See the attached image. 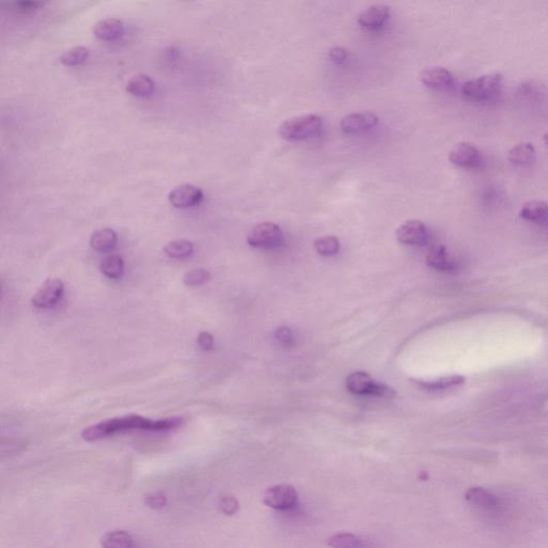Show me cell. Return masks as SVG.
<instances>
[{"label":"cell","mask_w":548,"mask_h":548,"mask_svg":"<svg viewBox=\"0 0 548 548\" xmlns=\"http://www.w3.org/2000/svg\"><path fill=\"white\" fill-rule=\"evenodd\" d=\"M182 423V419L171 418L164 420H150L137 414L118 417L91 425L81 432V438L85 442H96L109 436L126 433L131 431L166 432L177 429Z\"/></svg>","instance_id":"6da1fadb"},{"label":"cell","mask_w":548,"mask_h":548,"mask_svg":"<svg viewBox=\"0 0 548 548\" xmlns=\"http://www.w3.org/2000/svg\"><path fill=\"white\" fill-rule=\"evenodd\" d=\"M465 499L477 513L489 521H502L509 512L506 500L484 487H472L468 489Z\"/></svg>","instance_id":"7a4b0ae2"},{"label":"cell","mask_w":548,"mask_h":548,"mask_svg":"<svg viewBox=\"0 0 548 548\" xmlns=\"http://www.w3.org/2000/svg\"><path fill=\"white\" fill-rule=\"evenodd\" d=\"M324 128V119L320 116L307 114L289 118L279 126V134L288 141H304L319 134Z\"/></svg>","instance_id":"3957f363"},{"label":"cell","mask_w":548,"mask_h":548,"mask_svg":"<svg viewBox=\"0 0 548 548\" xmlns=\"http://www.w3.org/2000/svg\"><path fill=\"white\" fill-rule=\"evenodd\" d=\"M502 86L500 73H489L464 83L462 92L472 101H489L499 94Z\"/></svg>","instance_id":"277c9868"},{"label":"cell","mask_w":548,"mask_h":548,"mask_svg":"<svg viewBox=\"0 0 548 548\" xmlns=\"http://www.w3.org/2000/svg\"><path fill=\"white\" fill-rule=\"evenodd\" d=\"M346 388L356 395L392 399L397 395L394 389L388 384L377 382L365 372H354L346 378Z\"/></svg>","instance_id":"5b68a950"},{"label":"cell","mask_w":548,"mask_h":548,"mask_svg":"<svg viewBox=\"0 0 548 548\" xmlns=\"http://www.w3.org/2000/svg\"><path fill=\"white\" fill-rule=\"evenodd\" d=\"M246 241L253 248H277L284 244L283 231L274 223H261L251 229L246 237Z\"/></svg>","instance_id":"8992f818"},{"label":"cell","mask_w":548,"mask_h":548,"mask_svg":"<svg viewBox=\"0 0 548 548\" xmlns=\"http://www.w3.org/2000/svg\"><path fill=\"white\" fill-rule=\"evenodd\" d=\"M299 494L290 484H277L266 489L263 502L277 511H290L298 504Z\"/></svg>","instance_id":"52a82bcc"},{"label":"cell","mask_w":548,"mask_h":548,"mask_svg":"<svg viewBox=\"0 0 548 548\" xmlns=\"http://www.w3.org/2000/svg\"><path fill=\"white\" fill-rule=\"evenodd\" d=\"M64 292V282L58 277H49L34 292L31 298L32 305L38 309H51L57 304Z\"/></svg>","instance_id":"ba28073f"},{"label":"cell","mask_w":548,"mask_h":548,"mask_svg":"<svg viewBox=\"0 0 548 548\" xmlns=\"http://www.w3.org/2000/svg\"><path fill=\"white\" fill-rule=\"evenodd\" d=\"M397 241L406 246H424L429 241L427 225L419 220H409L399 225L397 229Z\"/></svg>","instance_id":"9c48e42d"},{"label":"cell","mask_w":548,"mask_h":548,"mask_svg":"<svg viewBox=\"0 0 548 548\" xmlns=\"http://www.w3.org/2000/svg\"><path fill=\"white\" fill-rule=\"evenodd\" d=\"M449 161L457 167L474 169L482 162L480 150L470 143H459L449 152Z\"/></svg>","instance_id":"30bf717a"},{"label":"cell","mask_w":548,"mask_h":548,"mask_svg":"<svg viewBox=\"0 0 548 548\" xmlns=\"http://www.w3.org/2000/svg\"><path fill=\"white\" fill-rule=\"evenodd\" d=\"M379 122V117L372 111H360L349 114L341 120L342 131L347 134H358L375 128Z\"/></svg>","instance_id":"8fae6325"},{"label":"cell","mask_w":548,"mask_h":548,"mask_svg":"<svg viewBox=\"0 0 548 548\" xmlns=\"http://www.w3.org/2000/svg\"><path fill=\"white\" fill-rule=\"evenodd\" d=\"M204 193L199 186L193 184H181L176 186L169 195V203L177 209H186L199 205L203 199Z\"/></svg>","instance_id":"7c38bea8"},{"label":"cell","mask_w":548,"mask_h":548,"mask_svg":"<svg viewBox=\"0 0 548 548\" xmlns=\"http://www.w3.org/2000/svg\"><path fill=\"white\" fill-rule=\"evenodd\" d=\"M429 267L442 272H454L459 269V261L442 244L433 246L427 256Z\"/></svg>","instance_id":"4fadbf2b"},{"label":"cell","mask_w":548,"mask_h":548,"mask_svg":"<svg viewBox=\"0 0 548 548\" xmlns=\"http://www.w3.org/2000/svg\"><path fill=\"white\" fill-rule=\"evenodd\" d=\"M390 8L384 4H376L365 9L358 17L361 27L369 30L380 29L388 21Z\"/></svg>","instance_id":"5bb4252c"},{"label":"cell","mask_w":548,"mask_h":548,"mask_svg":"<svg viewBox=\"0 0 548 548\" xmlns=\"http://www.w3.org/2000/svg\"><path fill=\"white\" fill-rule=\"evenodd\" d=\"M420 81L423 85L432 89L444 90L452 87L453 75L450 71L442 66H433L422 71L420 74Z\"/></svg>","instance_id":"9a60e30c"},{"label":"cell","mask_w":548,"mask_h":548,"mask_svg":"<svg viewBox=\"0 0 548 548\" xmlns=\"http://www.w3.org/2000/svg\"><path fill=\"white\" fill-rule=\"evenodd\" d=\"M124 31V24L119 19H105L94 25V34L103 41H113L120 38Z\"/></svg>","instance_id":"2e32d148"},{"label":"cell","mask_w":548,"mask_h":548,"mask_svg":"<svg viewBox=\"0 0 548 548\" xmlns=\"http://www.w3.org/2000/svg\"><path fill=\"white\" fill-rule=\"evenodd\" d=\"M118 236L111 229H98L90 237L89 244L94 251L107 253L117 246Z\"/></svg>","instance_id":"e0dca14e"},{"label":"cell","mask_w":548,"mask_h":548,"mask_svg":"<svg viewBox=\"0 0 548 548\" xmlns=\"http://www.w3.org/2000/svg\"><path fill=\"white\" fill-rule=\"evenodd\" d=\"M511 163L519 166H527L534 163L537 159L536 148L530 143H522L511 148L508 154Z\"/></svg>","instance_id":"ac0fdd59"},{"label":"cell","mask_w":548,"mask_h":548,"mask_svg":"<svg viewBox=\"0 0 548 548\" xmlns=\"http://www.w3.org/2000/svg\"><path fill=\"white\" fill-rule=\"evenodd\" d=\"M519 216L528 222H543L548 218V204L543 201H526L519 210Z\"/></svg>","instance_id":"d6986e66"},{"label":"cell","mask_w":548,"mask_h":548,"mask_svg":"<svg viewBox=\"0 0 548 548\" xmlns=\"http://www.w3.org/2000/svg\"><path fill=\"white\" fill-rule=\"evenodd\" d=\"M154 81L146 74H137L131 77L126 83V89L135 96H148L154 92Z\"/></svg>","instance_id":"ffe728a7"},{"label":"cell","mask_w":548,"mask_h":548,"mask_svg":"<svg viewBox=\"0 0 548 548\" xmlns=\"http://www.w3.org/2000/svg\"><path fill=\"white\" fill-rule=\"evenodd\" d=\"M101 547L102 548H133L134 540L132 536L124 530H114L106 532L101 538Z\"/></svg>","instance_id":"44dd1931"},{"label":"cell","mask_w":548,"mask_h":548,"mask_svg":"<svg viewBox=\"0 0 548 548\" xmlns=\"http://www.w3.org/2000/svg\"><path fill=\"white\" fill-rule=\"evenodd\" d=\"M163 251L169 259H184L193 254L194 244L188 240H175L167 244Z\"/></svg>","instance_id":"7402d4cb"},{"label":"cell","mask_w":548,"mask_h":548,"mask_svg":"<svg viewBox=\"0 0 548 548\" xmlns=\"http://www.w3.org/2000/svg\"><path fill=\"white\" fill-rule=\"evenodd\" d=\"M100 269L109 279H120L124 272V259L118 255H109L101 261Z\"/></svg>","instance_id":"603a6c76"},{"label":"cell","mask_w":548,"mask_h":548,"mask_svg":"<svg viewBox=\"0 0 548 548\" xmlns=\"http://www.w3.org/2000/svg\"><path fill=\"white\" fill-rule=\"evenodd\" d=\"M90 51L85 46H74L68 49L60 56V62L64 66H75L79 64H85L89 58Z\"/></svg>","instance_id":"cb8c5ba5"},{"label":"cell","mask_w":548,"mask_h":548,"mask_svg":"<svg viewBox=\"0 0 548 548\" xmlns=\"http://www.w3.org/2000/svg\"><path fill=\"white\" fill-rule=\"evenodd\" d=\"M314 249L322 256H334L339 252L341 244L334 236H324V237L317 238L314 241Z\"/></svg>","instance_id":"d4e9b609"},{"label":"cell","mask_w":548,"mask_h":548,"mask_svg":"<svg viewBox=\"0 0 548 548\" xmlns=\"http://www.w3.org/2000/svg\"><path fill=\"white\" fill-rule=\"evenodd\" d=\"M465 377L461 375H451L447 377L438 378L431 382H420L421 386L429 390H442V389L452 388V387L461 386L465 382Z\"/></svg>","instance_id":"484cf974"},{"label":"cell","mask_w":548,"mask_h":548,"mask_svg":"<svg viewBox=\"0 0 548 548\" xmlns=\"http://www.w3.org/2000/svg\"><path fill=\"white\" fill-rule=\"evenodd\" d=\"M328 545L332 548H359L361 540L356 534L341 532L328 539Z\"/></svg>","instance_id":"4316f807"},{"label":"cell","mask_w":548,"mask_h":548,"mask_svg":"<svg viewBox=\"0 0 548 548\" xmlns=\"http://www.w3.org/2000/svg\"><path fill=\"white\" fill-rule=\"evenodd\" d=\"M210 279H211V274L208 270L199 268V269H192L186 272L184 275V283L188 287H199L210 281Z\"/></svg>","instance_id":"83f0119b"},{"label":"cell","mask_w":548,"mask_h":548,"mask_svg":"<svg viewBox=\"0 0 548 548\" xmlns=\"http://www.w3.org/2000/svg\"><path fill=\"white\" fill-rule=\"evenodd\" d=\"M44 6V2L42 1H26V0H21V1H13L9 4V8L10 10L15 11L17 13H31L34 11L40 9L41 6Z\"/></svg>","instance_id":"f1b7e54d"},{"label":"cell","mask_w":548,"mask_h":548,"mask_svg":"<svg viewBox=\"0 0 548 548\" xmlns=\"http://www.w3.org/2000/svg\"><path fill=\"white\" fill-rule=\"evenodd\" d=\"M219 509L223 514L231 517V515L237 513L238 509H239V502L233 496H225V497L221 498L220 502H219Z\"/></svg>","instance_id":"f546056e"},{"label":"cell","mask_w":548,"mask_h":548,"mask_svg":"<svg viewBox=\"0 0 548 548\" xmlns=\"http://www.w3.org/2000/svg\"><path fill=\"white\" fill-rule=\"evenodd\" d=\"M166 496L162 493H152L145 497V504L152 510H161L167 506Z\"/></svg>","instance_id":"4dcf8cb0"},{"label":"cell","mask_w":548,"mask_h":548,"mask_svg":"<svg viewBox=\"0 0 548 548\" xmlns=\"http://www.w3.org/2000/svg\"><path fill=\"white\" fill-rule=\"evenodd\" d=\"M275 339L279 342L281 345L290 346L294 343V337H292V332L287 327H279L277 331H275Z\"/></svg>","instance_id":"1f68e13d"},{"label":"cell","mask_w":548,"mask_h":548,"mask_svg":"<svg viewBox=\"0 0 548 548\" xmlns=\"http://www.w3.org/2000/svg\"><path fill=\"white\" fill-rule=\"evenodd\" d=\"M348 55L349 53H348L347 49L341 46L332 47L329 51V58H330L331 61L337 64H344L347 60Z\"/></svg>","instance_id":"d6a6232c"},{"label":"cell","mask_w":548,"mask_h":548,"mask_svg":"<svg viewBox=\"0 0 548 548\" xmlns=\"http://www.w3.org/2000/svg\"><path fill=\"white\" fill-rule=\"evenodd\" d=\"M197 344H199V348H201V350H204V352L211 350L214 345V337H212V334H210L209 332L203 331V332L199 333V337H197Z\"/></svg>","instance_id":"836d02e7"},{"label":"cell","mask_w":548,"mask_h":548,"mask_svg":"<svg viewBox=\"0 0 548 548\" xmlns=\"http://www.w3.org/2000/svg\"><path fill=\"white\" fill-rule=\"evenodd\" d=\"M543 139H544L545 145H547L548 147V131L547 133H545L544 137H543Z\"/></svg>","instance_id":"e575fe53"}]
</instances>
